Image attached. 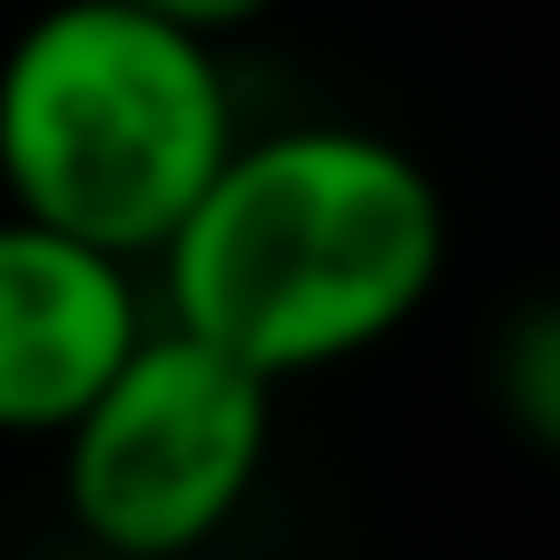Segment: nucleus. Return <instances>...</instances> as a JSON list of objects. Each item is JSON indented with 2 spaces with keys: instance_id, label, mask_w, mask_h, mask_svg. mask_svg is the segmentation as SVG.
Wrapping results in <instances>:
<instances>
[{
  "instance_id": "f257e3e1",
  "label": "nucleus",
  "mask_w": 560,
  "mask_h": 560,
  "mask_svg": "<svg viewBox=\"0 0 560 560\" xmlns=\"http://www.w3.org/2000/svg\"><path fill=\"white\" fill-rule=\"evenodd\" d=\"M438 175L368 122H271L228 149L166 236L158 315L192 324L271 385L385 350L446 280Z\"/></svg>"
},
{
  "instance_id": "f03ea898",
  "label": "nucleus",
  "mask_w": 560,
  "mask_h": 560,
  "mask_svg": "<svg viewBox=\"0 0 560 560\" xmlns=\"http://www.w3.org/2000/svg\"><path fill=\"white\" fill-rule=\"evenodd\" d=\"M245 140L219 35L131 0H35L0 35V201L158 262Z\"/></svg>"
},
{
  "instance_id": "7ed1b4c3",
  "label": "nucleus",
  "mask_w": 560,
  "mask_h": 560,
  "mask_svg": "<svg viewBox=\"0 0 560 560\" xmlns=\"http://www.w3.org/2000/svg\"><path fill=\"white\" fill-rule=\"evenodd\" d=\"M271 376L158 315L96 402L52 438V499L96 560L210 551L271 464Z\"/></svg>"
},
{
  "instance_id": "20e7f679",
  "label": "nucleus",
  "mask_w": 560,
  "mask_h": 560,
  "mask_svg": "<svg viewBox=\"0 0 560 560\" xmlns=\"http://www.w3.org/2000/svg\"><path fill=\"white\" fill-rule=\"evenodd\" d=\"M149 262L0 201V446H52L158 324Z\"/></svg>"
},
{
  "instance_id": "39448f33",
  "label": "nucleus",
  "mask_w": 560,
  "mask_h": 560,
  "mask_svg": "<svg viewBox=\"0 0 560 560\" xmlns=\"http://www.w3.org/2000/svg\"><path fill=\"white\" fill-rule=\"evenodd\" d=\"M490 402L499 420L560 464V298H534L499 324V350H490Z\"/></svg>"
},
{
  "instance_id": "423d86ee",
  "label": "nucleus",
  "mask_w": 560,
  "mask_h": 560,
  "mask_svg": "<svg viewBox=\"0 0 560 560\" xmlns=\"http://www.w3.org/2000/svg\"><path fill=\"white\" fill-rule=\"evenodd\" d=\"M131 9H158V18H175V26H192V35H254L280 0H131Z\"/></svg>"
},
{
  "instance_id": "0eeeda50",
  "label": "nucleus",
  "mask_w": 560,
  "mask_h": 560,
  "mask_svg": "<svg viewBox=\"0 0 560 560\" xmlns=\"http://www.w3.org/2000/svg\"><path fill=\"white\" fill-rule=\"evenodd\" d=\"M0 9H9V0H0Z\"/></svg>"
}]
</instances>
